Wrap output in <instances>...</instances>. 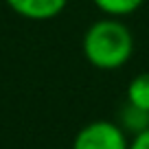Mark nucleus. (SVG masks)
I'll list each match as a JSON object with an SVG mask.
<instances>
[{
    "label": "nucleus",
    "mask_w": 149,
    "mask_h": 149,
    "mask_svg": "<svg viewBox=\"0 0 149 149\" xmlns=\"http://www.w3.org/2000/svg\"><path fill=\"white\" fill-rule=\"evenodd\" d=\"M81 53L94 68L118 70L134 55V35L121 18L105 15L86 29Z\"/></svg>",
    "instance_id": "obj_1"
},
{
    "label": "nucleus",
    "mask_w": 149,
    "mask_h": 149,
    "mask_svg": "<svg viewBox=\"0 0 149 149\" xmlns=\"http://www.w3.org/2000/svg\"><path fill=\"white\" fill-rule=\"evenodd\" d=\"M130 138L114 121H90L72 138L70 149H127Z\"/></svg>",
    "instance_id": "obj_2"
},
{
    "label": "nucleus",
    "mask_w": 149,
    "mask_h": 149,
    "mask_svg": "<svg viewBox=\"0 0 149 149\" xmlns=\"http://www.w3.org/2000/svg\"><path fill=\"white\" fill-rule=\"evenodd\" d=\"M13 13L26 20H53L66 9L68 0H5Z\"/></svg>",
    "instance_id": "obj_3"
},
{
    "label": "nucleus",
    "mask_w": 149,
    "mask_h": 149,
    "mask_svg": "<svg viewBox=\"0 0 149 149\" xmlns=\"http://www.w3.org/2000/svg\"><path fill=\"white\" fill-rule=\"evenodd\" d=\"M118 125L125 134H140V132L149 130V112L143 110V107L132 105L130 101H125V105L121 107V116H118Z\"/></svg>",
    "instance_id": "obj_4"
},
{
    "label": "nucleus",
    "mask_w": 149,
    "mask_h": 149,
    "mask_svg": "<svg viewBox=\"0 0 149 149\" xmlns=\"http://www.w3.org/2000/svg\"><path fill=\"white\" fill-rule=\"evenodd\" d=\"M125 101L149 112V72H140L127 84Z\"/></svg>",
    "instance_id": "obj_5"
},
{
    "label": "nucleus",
    "mask_w": 149,
    "mask_h": 149,
    "mask_svg": "<svg viewBox=\"0 0 149 149\" xmlns=\"http://www.w3.org/2000/svg\"><path fill=\"white\" fill-rule=\"evenodd\" d=\"M92 2H94V7H97L99 11H103L105 15L125 18V15H132L134 11H138L145 0H92Z\"/></svg>",
    "instance_id": "obj_6"
},
{
    "label": "nucleus",
    "mask_w": 149,
    "mask_h": 149,
    "mask_svg": "<svg viewBox=\"0 0 149 149\" xmlns=\"http://www.w3.org/2000/svg\"><path fill=\"white\" fill-rule=\"evenodd\" d=\"M127 149H149V130L140 132V134L132 136L130 140V147Z\"/></svg>",
    "instance_id": "obj_7"
}]
</instances>
